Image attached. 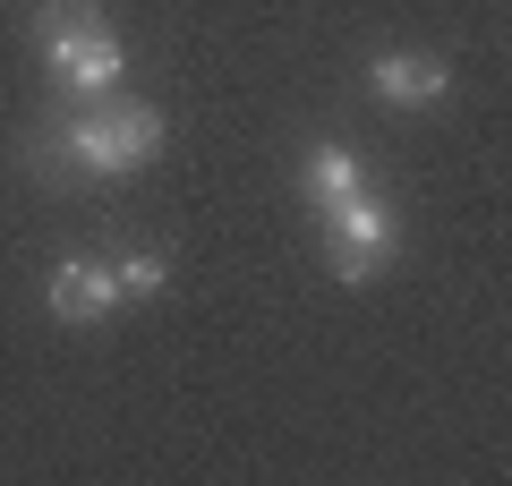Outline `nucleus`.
Listing matches in <instances>:
<instances>
[{
  "label": "nucleus",
  "instance_id": "obj_2",
  "mask_svg": "<svg viewBox=\"0 0 512 486\" xmlns=\"http://www.w3.org/2000/svg\"><path fill=\"white\" fill-rule=\"evenodd\" d=\"M26 43L43 60V86L52 103H94V94H120L128 52L103 26V0H35L26 9Z\"/></svg>",
  "mask_w": 512,
  "mask_h": 486
},
{
  "label": "nucleus",
  "instance_id": "obj_1",
  "mask_svg": "<svg viewBox=\"0 0 512 486\" xmlns=\"http://www.w3.org/2000/svg\"><path fill=\"white\" fill-rule=\"evenodd\" d=\"M171 145L163 103H137V94H94V103H52L26 128L18 162L43 188H120L137 171H154Z\"/></svg>",
  "mask_w": 512,
  "mask_h": 486
},
{
  "label": "nucleus",
  "instance_id": "obj_3",
  "mask_svg": "<svg viewBox=\"0 0 512 486\" xmlns=\"http://www.w3.org/2000/svg\"><path fill=\"white\" fill-rule=\"evenodd\" d=\"M316 239H325L333 282L359 290V282H376V273H393V256H402V214H393V197L367 180L359 197H342V205L316 214Z\"/></svg>",
  "mask_w": 512,
  "mask_h": 486
},
{
  "label": "nucleus",
  "instance_id": "obj_6",
  "mask_svg": "<svg viewBox=\"0 0 512 486\" xmlns=\"http://www.w3.org/2000/svg\"><path fill=\"white\" fill-rule=\"evenodd\" d=\"M299 197H308V214H325V205H342V197H359L376 171H367V154L359 145H342V137H316L308 154H299Z\"/></svg>",
  "mask_w": 512,
  "mask_h": 486
},
{
  "label": "nucleus",
  "instance_id": "obj_4",
  "mask_svg": "<svg viewBox=\"0 0 512 486\" xmlns=\"http://www.w3.org/2000/svg\"><path fill=\"white\" fill-rule=\"evenodd\" d=\"M120 273H111V256H69V265L43 282V316L60 324V333H94V324L120 316Z\"/></svg>",
  "mask_w": 512,
  "mask_h": 486
},
{
  "label": "nucleus",
  "instance_id": "obj_7",
  "mask_svg": "<svg viewBox=\"0 0 512 486\" xmlns=\"http://www.w3.org/2000/svg\"><path fill=\"white\" fill-rule=\"evenodd\" d=\"M111 273H120V299H163V290H171V256H163V248L111 256Z\"/></svg>",
  "mask_w": 512,
  "mask_h": 486
},
{
  "label": "nucleus",
  "instance_id": "obj_5",
  "mask_svg": "<svg viewBox=\"0 0 512 486\" xmlns=\"http://www.w3.org/2000/svg\"><path fill=\"white\" fill-rule=\"evenodd\" d=\"M367 94L384 111H444L453 103V60L436 52H376L367 60Z\"/></svg>",
  "mask_w": 512,
  "mask_h": 486
}]
</instances>
